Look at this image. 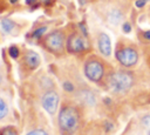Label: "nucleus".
Masks as SVG:
<instances>
[{
	"label": "nucleus",
	"instance_id": "4be33fe9",
	"mask_svg": "<svg viewBox=\"0 0 150 135\" xmlns=\"http://www.w3.org/2000/svg\"><path fill=\"white\" fill-rule=\"evenodd\" d=\"M26 1H27V4H32L34 0H26Z\"/></svg>",
	"mask_w": 150,
	"mask_h": 135
},
{
	"label": "nucleus",
	"instance_id": "393cba45",
	"mask_svg": "<svg viewBox=\"0 0 150 135\" xmlns=\"http://www.w3.org/2000/svg\"><path fill=\"white\" fill-rule=\"evenodd\" d=\"M0 80H1V77H0Z\"/></svg>",
	"mask_w": 150,
	"mask_h": 135
},
{
	"label": "nucleus",
	"instance_id": "412c9836",
	"mask_svg": "<svg viewBox=\"0 0 150 135\" xmlns=\"http://www.w3.org/2000/svg\"><path fill=\"white\" fill-rule=\"evenodd\" d=\"M144 38H145V39H148V40H150V31L144 32Z\"/></svg>",
	"mask_w": 150,
	"mask_h": 135
},
{
	"label": "nucleus",
	"instance_id": "4468645a",
	"mask_svg": "<svg viewBox=\"0 0 150 135\" xmlns=\"http://www.w3.org/2000/svg\"><path fill=\"white\" fill-rule=\"evenodd\" d=\"M8 53H9V55L12 56V58H18L19 56V48L18 47H15V46H12V47H9V49H8Z\"/></svg>",
	"mask_w": 150,
	"mask_h": 135
},
{
	"label": "nucleus",
	"instance_id": "0eeeda50",
	"mask_svg": "<svg viewBox=\"0 0 150 135\" xmlns=\"http://www.w3.org/2000/svg\"><path fill=\"white\" fill-rule=\"evenodd\" d=\"M42 107L45 108V110H47L49 114H54L57 109L59 106V95L55 92H47L41 100Z\"/></svg>",
	"mask_w": 150,
	"mask_h": 135
},
{
	"label": "nucleus",
	"instance_id": "f257e3e1",
	"mask_svg": "<svg viewBox=\"0 0 150 135\" xmlns=\"http://www.w3.org/2000/svg\"><path fill=\"white\" fill-rule=\"evenodd\" d=\"M79 112L74 107H63L59 113V126L66 133H73L79 126Z\"/></svg>",
	"mask_w": 150,
	"mask_h": 135
},
{
	"label": "nucleus",
	"instance_id": "423d86ee",
	"mask_svg": "<svg viewBox=\"0 0 150 135\" xmlns=\"http://www.w3.org/2000/svg\"><path fill=\"white\" fill-rule=\"evenodd\" d=\"M88 41L84 36L74 33L71 35H69L68 40H67V49L70 53H80L83 52L88 48Z\"/></svg>",
	"mask_w": 150,
	"mask_h": 135
},
{
	"label": "nucleus",
	"instance_id": "b1692460",
	"mask_svg": "<svg viewBox=\"0 0 150 135\" xmlns=\"http://www.w3.org/2000/svg\"><path fill=\"white\" fill-rule=\"evenodd\" d=\"M149 135H150V130H149Z\"/></svg>",
	"mask_w": 150,
	"mask_h": 135
},
{
	"label": "nucleus",
	"instance_id": "6e6552de",
	"mask_svg": "<svg viewBox=\"0 0 150 135\" xmlns=\"http://www.w3.org/2000/svg\"><path fill=\"white\" fill-rule=\"evenodd\" d=\"M98 48H100V52L105 56H109L111 53L110 39L105 33H101L98 36Z\"/></svg>",
	"mask_w": 150,
	"mask_h": 135
},
{
	"label": "nucleus",
	"instance_id": "9d476101",
	"mask_svg": "<svg viewBox=\"0 0 150 135\" xmlns=\"http://www.w3.org/2000/svg\"><path fill=\"white\" fill-rule=\"evenodd\" d=\"M122 18H123V15H122L121 11H118V9H112V11L109 13V15H108V20H109L111 23H114V25L120 23L121 20H122Z\"/></svg>",
	"mask_w": 150,
	"mask_h": 135
},
{
	"label": "nucleus",
	"instance_id": "dca6fc26",
	"mask_svg": "<svg viewBox=\"0 0 150 135\" xmlns=\"http://www.w3.org/2000/svg\"><path fill=\"white\" fill-rule=\"evenodd\" d=\"M27 135H48V134L42 129H35V130H32L30 133H28Z\"/></svg>",
	"mask_w": 150,
	"mask_h": 135
},
{
	"label": "nucleus",
	"instance_id": "aec40b11",
	"mask_svg": "<svg viewBox=\"0 0 150 135\" xmlns=\"http://www.w3.org/2000/svg\"><path fill=\"white\" fill-rule=\"evenodd\" d=\"M143 123L145 124V127H146V128H149V129H150V116L144 117V119H143Z\"/></svg>",
	"mask_w": 150,
	"mask_h": 135
},
{
	"label": "nucleus",
	"instance_id": "1a4fd4ad",
	"mask_svg": "<svg viewBox=\"0 0 150 135\" xmlns=\"http://www.w3.org/2000/svg\"><path fill=\"white\" fill-rule=\"evenodd\" d=\"M23 60H25V63H26L30 69H35V68H38V66L40 65V56H39L35 52H33V50L26 52Z\"/></svg>",
	"mask_w": 150,
	"mask_h": 135
},
{
	"label": "nucleus",
	"instance_id": "9b49d317",
	"mask_svg": "<svg viewBox=\"0 0 150 135\" xmlns=\"http://www.w3.org/2000/svg\"><path fill=\"white\" fill-rule=\"evenodd\" d=\"M1 26H2V29H4L5 32L9 33V32H12V29L14 28V22H13L12 20H9V19H2Z\"/></svg>",
	"mask_w": 150,
	"mask_h": 135
},
{
	"label": "nucleus",
	"instance_id": "a211bd4d",
	"mask_svg": "<svg viewBox=\"0 0 150 135\" xmlns=\"http://www.w3.org/2000/svg\"><path fill=\"white\" fill-rule=\"evenodd\" d=\"M146 1H148V0H137L135 5H136V7L141 8V7H143V6H144V5L146 4Z\"/></svg>",
	"mask_w": 150,
	"mask_h": 135
},
{
	"label": "nucleus",
	"instance_id": "6ab92c4d",
	"mask_svg": "<svg viewBox=\"0 0 150 135\" xmlns=\"http://www.w3.org/2000/svg\"><path fill=\"white\" fill-rule=\"evenodd\" d=\"M130 31H131V26H130V23L125 22V23L123 25V32H125V33H129Z\"/></svg>",
	"mask_w": 150,
	"mask_h": 135
},
{
	"label": "nucleus",
	"instance_id": "f8f14e48",
	"mask_svg": "<svg viewBox=\"0 0 150 135\" xmlns=\"http://www.w3.org/2000/svg\"><path fill=\"white\" fill-rule=\"evenodd\" d=\"M7 104L5 103V101L2 99H0V120L4 119L7 115Z\"/></svg>",
	"mask_w": 150,
	"mask_h": 135
},
{
	"label": "nucleus",
	"instance_id": "7ed1b4c3",
	"mask_svg": "<svg viewBox=\"0 0 150 135\" xmlns=\"http://www.w3.org/2000/svg\"><path fill=\"white\" fill-rule=\"evenodd\" d=\"M84 74L90 81L98 82L104 74L103 65L97 60H89L84 66Z\"/></svg>",
	"mask_w": 150,
	"mask_h": 135
},
{
	"label": "nucleus",
	"instance_id": "5701e85b",
	"mask_svg": "<svg viewBox=\"0 0 150 135\" xmlns=\"http://www.w3.org/2000/svg\"><path fill=\"white\" fill-rule=\"evenodd\" d=\"M9 1H11V2H12V4H15V2H16V1H18V0H9Z\"/></svg>",
	"mask_w": 150,
	"mask_h": 135
},
{
	"label": "nucleus",
	"instance_id": "ddd939ff",
	"mask_svg": "<svg viewBox=\"0 0 150 135\" xmlns=\"http://www.w3.org/2000/svg\"><path fill=\"white\" fill-rule=\"evenodd\" d=\"M46 31H47V27H40V28H38V29L33 33V38L39 39L41 35H43V34L46 33Z\"/></svg>",
	"mask_w": 150,
	"mask_h": 135
},
{
	"label": "nucleus",
	"instance_id": "f3484780",
	"mask_svg": "<svg viewBox=\"0 0 150 135\" xmlns=\"http://www.w3.org/2000/svg\"><path fill=\"white\" fill-rule=\"evenodd\" d=\"M63 88H64L67 92H73V90H74V86H73L70 82H64V83H63Z\"/></svg>",
	"mask_w": 150,
	"mask_h": 135
},
{
	"label": "nucleus",
	"instance_id": "f03ea898",
	"mask_svg": "<svg viewBox=\"0 0 150 135\" xmlns=\"http://www.w3.org/2000/svg\"><path fill=\"white\" fill-rule=\"evenodd\" d=\"M132 82H134V77L128 72L112 73L108 80V85L110 89L115 93H124L129 90L130 87L132 86Z\"/></svg>",
	"mask_w": 150,
	"mask_h": 135
},
{
	"label": "nucleus",
	"instance_id": "20e7f679",
	"mask_svg": "<svg viewBox=\"0 0 150 135\" xmlns=\"http://www.w3.org/2000/svg\"><path fill=\"white\" fill-rule=\"evenodd\" d=\"M45 45L50 52L61 53L63 50V46H64V36L59 31L52 32L50 34L47 35V38L45 40Z\"/></svg>",
	"mask_w": 150,
	"mask_h": 135
},
{
	"label": "nucleus",
	"instance_id": "2eb2a0df",
	"mask_svg": "<svg viewBox=\"0 0 150 135\" xmlns=\"http://www.w3.org/2000/svg\"><path fill=\"white\" fill-rule=\"evenodd\" d=\"M0 135H16V131L13 129V128H5V129H2V131H1V134Z\"/></svg>",
	"mask_w": 150,
	"mask_h": 135
},
{
	"label": "nucleus",
	"instance_id": "39448f33",
	"mask_svg": "<svg viewBox=\"0 0 150 135\" xmlns=\"http://www.w3.org/2000/svg\"><path fill=\"white\" fill-rule=\"evenodd\" d=\"M116 59L123 66L131 67V66H134L137 62L138 54H137V52L134 48H131V47H124V48H122V49H120V50L116 52Z\"/></svg>",
	"mask_w": 150,
	"mask_h": 135
}]
</instances>
